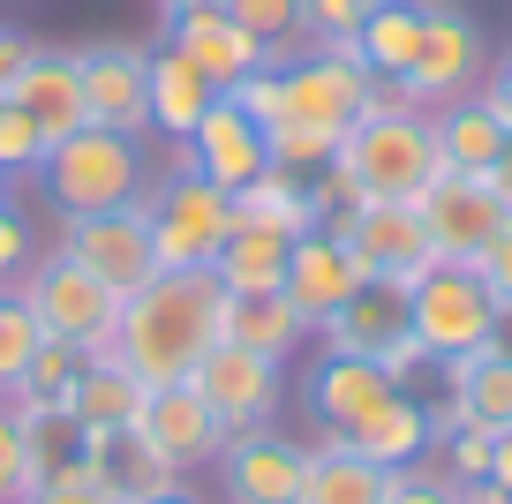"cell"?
Returning a JSON list of instances; mask_svg holds the SVG:
<instances>
[{"mask_svg": "<svg viewBox=\"0 0 512 504\" xmlns=\"http://www.w3.org/2000/svg\"><path fill=\"white\" fill-rule=\"evenodd\" d=\"M392 504H460V482H452V474L437 467L430 452H422L415 467H400V482H392Z\"/></svg>", "mask_w": 512, "mask_h": 504, "instance_id": "60d3db41", "label": "cell"}, {"mask_svg": "<svg viewBox=\"0 0 512 504\" xmlns=\"http://www.w3.org/2000/svg\"><path fill=\"white\" fill-rule=\"evenodd\" d=\"M38 189L61 219H91V211H121L151 189V151L144 136H121V128L83 121L76 136H61L38 166Z\"/></svg>", "mask_w": 512, "mask_h": 504, "instance_id": "3957f363", "label": "cell"}, {"mask_svg": "<svg viewBox=\"0 0 512 504\" xmlns=\"http://www.w3.org/2000/svg\"><path fill=\"white\" fill-rule=\"evenodd\" d=\"M189 384H196V399H204L226 429L272 422L279 399H287V369L264 362V354H249V347H234V339H219V347L189 369Z\"/></svg>", "mask_w": 512, "mask_h": 504, "instance_id": "7c38bea8", "label": "cell"}, {"mask_svg": "<svg viewBox=\"0 0 512 504\" xmlns=\"http://www.w3.org/2000/svg\"><path fill=\"white\" fill-rule=\"evenodd\" d=\"M332 151H339V136H324V128H309V121H272L264 128V158H272L279 174L317 181L324 166H332Z\"/></svg>", "mask_w": 512, "mask_h": 504, "instance_id": "836d02e7", "label": "cell"}, {"mask_svg": "<svg viewBox=\"0 0 512 504\" xmlns=\"http://www.w3.org/2000/svg\"><path fill=\"white\" fill-rule=\"evenodd\" d=\"M136 429H144V437L159 444L181 474H189V467H211V459H219V444H226V422L196 399V384H151Z\"/></svg>", "mask_w": 512, "mask_h": 504, "instance_id": "e0dca14e", "label": "cell"}, {"mask_svg": "<svg viewBox=\"0 0 512 504\" xmlns=\"http://www.w3.org/2000/svg\"><path fill=\"white\" fill-rule=\"evenodd\" d=\"M377 369H384V377H392V384H400V392H415V377H422V369H430V347H422L415 331H400V339H392V347L377 354Z\"/></svg>", "mask_w": 512, "mask_h": 504, "instance_id": "7bdbcfd3", "label": "cell"}, {"mask_svg": "<svg viewBox=\"0 0 512 504\" xmlns=\"http://www.w3.org/2000/svg\"><path fill=\"white\" fill-rule=\"evenodd\" d=\"M226 339L287 369L294 354H309V339H317V331H309V316L294 309L287 294H226Z\"/></svg>", "mask_w": 512, "mask_h": 504, "instance_id": "cb8c5ba5", "label": "cell"}, {"mask_svg": "<svg viewBox=\"0 0 512 504\" xmlns=\"http://www.w3.org/2000/svg\"><path fill=\"white\" fill-rule=\"evenodd\" d=\"M287 234H272V226H234V234L219 241V256H211V279L226 286V294H279V279H287Z\"/></svg>", "mask_w": 512, "mask_h": 504, "instance_id": "f546056e", "label": "cell"}, {"mask_svg": "<svg viewBox=\"0 0 512 504\" xmlns=\"http://www.w3.org/2000/svg\"><path fill=\"white\" fill-rule=\"evenodd\" d=\"M16 294L31 301L38 331H46V339H61V347H76L83 362H106V354H113V331H121V309H128V301L113 294V286H98L91 271L61 249V241H46V256L23 271Z\"/></svg>", "mask_w": 512, "mask_h": 504, "instance_id": "277c9868", "label": "cell"}, {"mask_svg": "<svg viewBox=\"0 0 512 504\" xmlns=\"http://www.w3.org/2000/svg\"><path fill=\"white\" fill-rule=\"evenodd\" d=\"M159 46H174L189 68H204L219 91H234L249 68H264V38H249L226 8H196V16H166L159 23Z\"/></svg>", "mask_w": 512, "mask_h": 504, "instance_id": "2e32d148", "label": "cell"}, {"mask_svg": "<svg viewBox=\"0 0 512 504\" xmlns=\"http://www.w3.org/2000/svg\"><path fill=\"white\" fill-rule=\"evenodd\" d=\"M144 68L151 46H76V76H83V113L98 128H121V136H151V98H144Z\"/></svg>", "mask_w": 512, "mask_h": 504, "instance_id": "5bb4252c", "label": "cell"}, {"mask_svg": "<svg viewBox=\"0 0 512 504\" xmlns=\"http://www.w3.org/2000/svg\"><path fill=\"white\" fill-rule=\"evenodd\" d=\"M445 369V399H460L475 422L490 429H512V339H497V347H475V354H452Z\"/></svg>", "mask_w": 512, "mask_h": 504, "instance_id": "d4e9b609", "label": "cell"}, {"mask_svg": "<svg viewBox=\"0 0 512 504\" xmlns=\"http://www.w3.org/2000/svg\"><path fill=\"white\" fill-rule=\"evenodd\" d=\"M23 189V181H8V174H0V204H8V196H16Z\"/></svg>", "mask_w": 512, "mask_h": 504, "instance_id": "f5cc1de1", "label": "cell"}, {"mask_svg": "<svg viewBox=\"0 0 512 504\" xmlns=\"http://www.w3.org/2000/svg\"><path fill=\"white\" fill-rule=\"evenodd\" d=\"M76 377H83V354L61 347V339H46V347L31 354V369H23L0 399H8V414H16V422H31V414H68Z\"/></svg>", "mask_w": 512, "mask_h": 504, "instance_id": "1f68e13d", "label": "cell"}, {"mask_svg": "<svg viewBox=\"0 0 512 504\" xmlns=\"http://www.w3.org/2000/svg\"><path fill=\"white\" fill-rule=\"evenodd\" d=\"M482 279H490V294H497V309H505V331H512V211H505V226H497V241L482 249Z\"/></svg>", "mask_w": 512, "mask_h": 504, "instance_id": "b9f144b4", "label": "cell"}, {"mask_svg": "<svg viewBox=\"0 0 512 504\" xmlns=\"http://www.w3.org/2000/svg\"><path fill=\"white\" fill-rule=\"evenodd\" d=\"M392 467H369L347 437H324L309 444V467H302V497L294 504H392Z\"/></svg>", "mask_w": 512, "mask_h": 504, "instance_id": "603a6c76", "label": "cell"}, {"mask_svg": "<svg viewBox=\"0 0 512 504\" xmlns=\"http://www.w3.org/2000/svg\"><path fill=\"white\" fill-rule=\"evenodd\" d=\"M219 497L226 504H294L302 497V467H309V444H294L279 422H249V429H226L219 444Z\"/></svg>", "mask_w": 512, "mask_h": 504, "instance_id": "8fae6325", "label": "cell"}, {"mask_svg": "<svg viewBox=\"0 0 512 504\" xmlns=\"http://www.w3.org/2000/svg\"><path fill=\"white\" fill-rule=\"evenodd\" d=\"M422 53V0H377L369 23L354 31V61L369 68L377 83H400Z\"/></svg>", "mask_w": 512, "mask_h": 504, "instance_id": "4316f807", "label": "cell"}, {"mask_svg": "<svg viewBox=\"0 0 512 504\" xmlns=\"http://www.w3.org/2000/svg\"><path fill=\"white\" fill-rule=\"evenodd\" d=\"M189 158H196V174H204V181H219L226 196H234V189H249V181L264 174V166H272V158H264V128H256L249 113L234 106V98H219V106H211L204 121L189 128Z\"/></svg>", "mask_w": 512, "mask_h": 504, "instance_id": "ffe728a7", "label": "cell"}, {"mask_svg": "<svg viewBox=\"0 0 512 504\" xmlns=\"http://www.w3.org/2000/svg\"><path fill=\"white\" fill-rule=\"evenodd\" d=\"M226 16H234L249 38H264V61H272V68H287L294 53H309L302 0H226Z\"/></svg>", "mask_w": 512, "mask_h": 504, "instance_id": "d6a6232c", "label": "cell"}, {"mask_svg": "<svg viewBox=\"0 0 512 504\" xmlns=\"http://www.w3.org/2000/svg\"><path fill=\"white\" fill-rule=\"evenodd\" d=\"M61 249L76 256L98 286H113L121 301L144 294V286L159 279V249H151V211H144V196H136V204H121V211L61 219Z\"/></svg>", "mask_w": 512, "mask_h": 504, "instance_id": "30bf717a", "label": "cell"}, {"mask_svg": "<svg viewBox=\"0 0 512 504\" xmlns=\"http://www.w3.org/2000/svg\"><path fill=\"white\" fill-rule=\"evenodd\" d=\"M407 331L430 347V362H452V354L497 347L505 339V309H497L490 279L475 264H430L407 286Z\"/></svg>", "mask_w": 512, "mask_h": 504, "instance_id": "8992f818", "label": "cell"}, {"mask_svg": "<svg viewBox=\"0 0 512 504\" xmlns=\"http://www.w3.org/2000/svg\"><path fill=\"white\" fill-rule=\"evenodd\" d=\"M38 166H46V136L31 128L23 106L0 98V174H8V181H38Z\"/></svg>", "mask_w": 512, "mask_h": 504, "instance_id": "8d00e7d4", "label": "cell"}, {"mask_svg": "<svg viewBox=\"0 0 512 504\" xmlns=\"http://www.w3.org/2000/svg\"><path fill=\"white\" fill-rule=\"evenodd\" d=\"M38 256H46V241H38V219L16 204V196H8V204H0V294H16L23 271H31Z\"/></svg>", "mask_w": 512, "mask_h": 504, "instance_id": "d590c367", "label": "cell"}, {"mask_svg": "<svg viewBox=\"0 0 512 504\" xmlns=\"http://www.w3.org/2000/svg\"><path fill=\"white\" fill-rule=\"evenodd\" d=\"M347 444L369 459V467H392V474H400V467H415V459L430 452V407H422L415 392H392Z\"/></svg>", "mask_w": 512, "mask_h": 504, "instance_id": "83f0119b", "label": "cell"}, {"mask_svg": "<svg viewBox=\"0 0 512 504\" xmlns=\"http://www.w3.org/2000/svg\"><path fill=\"white\" fill-rule=\"evenodd\" d=\"M46 347V331H38V316H31V301L23 294H0V392L31 369V354Z\"/></svg>", "mask_w": 512, "mask_h": 504, "instance_id": "e575fe53", "label": "cell"}, {"mask_svg": "<svg viewBox=\"0 0 512 504\" xmlns=\"http://www.w3.org/2000/svg\"><path fill=\"white\" fill-rule=\"evenodd\" d=\"M302 392H309V414L324 422V437H354L400 384L384 377L377 362H362V354H317V369H309Z\"/></svg>", "mask_w": 512, "mask_h": 504, "instance_id": "ac0fdd59", "label": "cell"}, {"mask_svg": "<svg viewBox=\"0 0 512 504\" xmlns=\"http://www.w3.org/2000/svg\"><path fill=\"white\" fill-rule=\"evenodd\" d=\"M226 98H234V106L249 113L256 128L287 121V83H279V68H272V61H264V68H249V76H241V83H234V91H226Z\"/></svg>", "mask_w": 512, "mask_h": 504, "instance_id": "ab89813d", "label": "cell"}, {"mask_svg": "<svg viewBox=\"0 0 512 504\" xmlns=\"http://www.w3.org/2000/svg\"><path fill=\"white\" fill-rule=\"evenodd\" d=\"M144 211H151V249H159V271H211L219 241L234 234V196L219 181L189 174H151L144 189Z\"/></svg>", "mask_w": 512, "mask_h": 504, "instance_id": "52a82bcc", "label": "cell"}, {"mask_svg": "<svg viewBox=\"0 0 512 504\" xmlns=\"http://www.w3.org/2000/svg\"><path fill=\"white\" fill-rule=\"evenodd\" d=\"M8 106H23L31 113V128L46 136V151L61 136H76L91 113H83V76H76V53H61V46H38L31 61H23V76H16V91H8Z\"/></svg>", "mask_w": 512, "mask_h": 504, "instance_id": "d6986e66", "label": "cell"}, {"mask_svg": "<svg viewBox=\"0 0 512 504\" xmlns=\"http://www.w3.org/2000/svg\"><path fill=\"white\" fill-rule=\"evenodd\" d=\"M31 489H38L31 444H23V422L8 414V399H0V504H23Z\"/></svg>", "mask_w": 512, "mask_h": 504, "instance_id": "f35d334b", "label": "cell"}, {"mask_svg": "<svg viewBox=\"0 0 512 504\" xmlns=\"http://www.w3.org/2000/svg\"><path fill=\"white\" fill-rule=\"evenodd\" d=\"M362 264L347 256V241L332 234V226H309V234H294V249H287V279H279V294L294 301V309L309 316V331L324 324V316L339 309L347 294H362Z\"/></svg>", "mask_w": 512, "mask_h": 504, "instance_id": "9a60e30c", "label": "cell"}, {"mask_svg": "<svg viewBox=\"0 0 512 504\" xmlns=\"http://www.w3.org/2000/svg\"><path fill=\"white\" fill-rule=\"evenodd\" d=\"M196 8H226V0H159V23L166 16H196Z\"/></svg>", "mask_w": 512, "mask_h": 504, "instance_id": "f907efd6", "label": "cell"}, {"mask_svg": "<svg viewBox=\"0 0 512 504\" xmlns=\"http://www.w3.org/2000/svg\"><path fill=\"white\" fill-rule=\"evenodd\" d=\"M490 482L512 497V429H497V444H490Z\"/></svg>", "mask_w": 512, "mask_h": 504, "instance_id": "7dc6e473", "label": "cell"}, {"mask_svg": "<svg viewBox=\"0 0 512 504\" xmlns=\"http://www.w3.org/2000/svg\"><path fill=\"white\" fill-rule=\"evenodd\" d=\"M144 504H204V497H196V489L181 482V489H166V497H144Z\"/></svg>", "mask_w": 512, "mask_h": 504, "instance_id": "816d5d0a", "label": "cell"}, {"mask_svg": "<svg viewBox=\"0 0 512 504\" xmlns=\"http://www.w3.org/2000/svg\"><path fill=\"white\" fill-rule=\"evenodd\" d=\"M377 0H302V31L309 46H354V31L369 23Z\"/></svg>", "mask_w": 512, "mask_h": 504, "instance_id": "74e56055", "label": "cell"}, {"mask_svg": "<svg viewBox=\"0 0 512 504\" xmlns=\"http://www.w3.org/2000/svg\"><path fill=\"white\" fill-rule=\"evenodd\" d=\"M324 174L347 189V204H422L452 166H445V151H437L430 113H407V106H384L377 98V113H362V121L339 136Z\"/></svg>", "mask_w": 512, "mask_h": 504, "instance_id": "7a4b0ae2", "label": "cell"}, {"mask_svg": "<svg viewBox=\"0 0 512 504\" xmlns=\"http://www.w3.org/2000/svg\"><path fill=\"white\" fill-rule=\"evenodd\" d=\"M226 339V286L211 271H159L144 294H128L113 362L136 384H189V369Z\"/></svg>", "mask_w": 512, "mask_h": 504, "instance_id": "6da1fadb", "label": "cell"}, {"mask_svg": "<svg viewBox=\"0 0 512 504\" xmlns=\"http://www.w3.org/2000/svg\"><path fill=\"white\" fill-rule=\"evenodd\" d=\"M415 211H422V234H430L437 264H482V249H490L497 226H505V204L490 196L482 174H445Z\"/></svg>", "mask_w": 512, "mask_h": 504, "instance_id": "4fadbf2b", "label": "cell"}, {"mask_svg": "<svg viewBox=\"0 0 512 504\" xmlns=\"http://www.w3.org/2000/svg\"><path fill=\"white\" fill-rule=\"evenodd\" d=\"M324 226L347 241V256L362 264V279L400 286V294L437 264V249H430V234H422V211L415 204H347V211H332Z\"/></svg>", "mask_w": 512, "mask_h": 504, "instance_id": "9c48e42d", "label": "cell"}, {"mask_svg": "<svg viewBox=\"0 0 512 504\" xmlns=\"http://www.w3.org/2000/svg\"><path fill=\"white\" fill-rule=\"evenodd\" d=\"M144 98H151V136L166 143H189V128L204 121L211 106H219V83L204 76V68H189L174 46H151V68H144Z\"/></svg>", "mask_w": 512, "mask_h": 504, "instance_id": "7402d4cb", "label": "cell"}, {"mask_svg": "<svg viewBox=\"0 0 512 504\" xmlns=\"http://www.w3.org/2000/svg\"><path fill=\"white\" fill-rule=\"evenodd\" d=\"M144 392L151 384H136L121 362H83L76 377V399H68V414H76L83 437H106V429H136V414H144Z\"/></svg>", "mask_w": 512, "mask_h": 504, "instance_id": "f1b7e54d", "label": "cell"}, {"mask_svg": "<svg viewBox=\"0 0 512 504\" xmlns=\"http://www.w3.org/2000/svg\"><path fill=\"white\" fill-rule=\"evenodd\" d=\"M279 83H287V121H309V128H324V136H347L362 113H377V91H384V83L354 61V46L294 53V61L279 68Z\"/></svg>", "mask_w": 512, "mask_h": 504, "instance_id": "ba28073f", "label": "cell"}, {"mask_svg": "<svg viewBox=\"0 0 512 504\" xmlns=\"http://www.w3.org/2000/svg\"><path fill=\"white\" fill-rule=\"evenodd\" d=\"M400 331H407V294L369 279L362 294H347V301L317 324V354H362V362H377Z\"/></svg>", "mask_w": 512, "mask_h": 504, "instance_id": "44dd1931", "label": "cell"}, {"mask_svg": "<svg viewBox=\"0 0 512 504\" xmlns=\"http://www.w3.org/2000/svg\"><path fill=\"white\" fill-rule=\"evenodd\" d=\"M23 504H121V497H106L98 482H38Z\"/></svg>", "mask_w": 512, "mask_h": 504, "instance_id": "f6af8a7d", "label": "cell"}, {"mask_svg": "<svg viewBox=\"0 0 512 504\" xmlns=\"http://www.w3.org/2000/svg\"><path fill=\"white\" fill-rule=\"evenodd\" d=\"M482 68H490V46H482V23L452 0H422V53L400 83H384V106H407V113H437V106H460V98L482 91Z\"/></svg>", "mask_w": 512, "mask_h": 504, "instance_id": "5b68a950", "label": "cell"}, {"mask_svg": "<svg viewBox=\"0 0 512 504\" xmlns=\"http://www.w3.org/2000/svg\"><path fill=\"white\" fill-rule=\"evenodd\" d=\"M38 53V38L31 31H16V23H0V98L16 91V76H23V61Z\"/></svg>", "mask_w": 512, "mask_h": 504, "instance_id": "ee69618b", "label": "cell"}, {"mask_svg": "<svg viewBox=\"0 0 512 504\" xmlns=\"http://www.w3.org/2000/svg\"><path fill=\"white\" fill-rule=\"evenodd\" d=\"M430 128H437V151H445L452 174H482V166H497V158H505V121L482 106V91L460 98V106H437Z\"/></svg>", "mask_w": 512, "mask_h": 504, "instance_id": "4dcf8cb0", "label": "cell"}, {"mask_svg": "<svg viewBox=\"0 0 512 504\" xmlns=\"http://www.w3.org/2000/svg\"><path fill=\"white\" fill-rule=\"evenodd\" d=\"M482 181H490V196L512 211V158H497V166H482Z\"/></svg>", "mask_w": 512, "mask_h": 504, "instance_id": "c3c4849f", "label": "cell"}, {"mask_svg": "<svg viewBox=\"0 0 512 504\" xmlns=\"http://www.w3.org/2000/svg\"><path fill=\"white\" fill-rule=\"evenodd\" d=\"M460 504H512L497 482H460Z\"/></svg>", "mask_w": 512, "mask_h": 504, "instance_id": "681fc988", "label": "cell"}, {"mask_svg": "<svg viewBox=\"0 0 512 504\" xmlns=\"http://www.w3.org/2000/svg\"><path fill=\"white\" fill-rule=\"evenodd\" d=\"M482 106H490L497 121H512V53H505V61L490 68V91H482Z\"/></svg>", "mask_w": 512, "mask_h": 504, "instance_id": "bcb514c9", "label": "cell"}, {"mask_svg": "<svg viewBox=\"0 0 512 504\" xmlns=\"http://www.w3.org/2000/svg\"><path fill=\"white\" fill-rule=\"evenodd\" d=\"M234 226H272V234H287V241H294V234H309V226H324L317 181L264 166L249 189H234Z\"/></svg>", "mask_w": 512, "mask_h": 504, "instance_id": "484cf974", "label": "cell"}]
</instances>
